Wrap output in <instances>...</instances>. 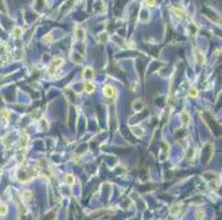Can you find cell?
<instances>
[{
  "label": "cell",
  "instance_id": "1",
  "mask_svg": "<svg viewBox=\"0 0 222 220\" xmlns=\"http://www.w3.org/2000/svg\"><path fill=\"white\" fill-rule=\"evenodd\" d=\"M103 92H104V96L107 98H113L116 96V89L109 85H106L103 88Z\"/></svg>",
  "mask_w": 222,
  "mask_h": 220
},
{
  "label": "cell",
  "instance_id": "2",
  "mask_svg": "<svg viewBox=\"0 0 222 220\" xmlns=\"http://www.w3.org/2000/svg\"><path fill=\"white\" fill-rule=\"evenodd\" d=\"M196 56H197V60H198V63H199V64H203V63L206 62V57H204V55L201 53L200 51H197Z\"/></svg>",
  "mask_w": 222,
  "mask_h": 220
},
{
  "label": "cell",
  "instance_id": "3",
  "mask_svg": "<svg viewBox=\"0 0 222 220\" xmlns=\"http://www.w3.org/2000/svg\"><path fill=\"white\" fill-rule=\"evenodd\" d=\"M84 89H85L86 92H93L95 87H94V85L91 82H86L85 85H84Z\"/></svg>",
  "mask_w": 222,
  "mask_h": 220
},
{
  "label": "cell",
  "instance_id": "4",
  "mask_svg": "<svg viewBox=\"0 0 222 220\" xmlns=\"http://www.w3.org/2000/svg\"><path fill=\"white\" fill-rule=\"evenodd\" d=\"M0 117H1V119H2L3 122H7L8 119H9V111L6 110V109L1 110V111H0Z\"/></svg>",
  "mask_w": 222,
  "mask_h": 220
},
{
  "label": "cell",
  "instance_id": "5",
  "mask_svg": "<svg viewBox=\"0 0 222 220\" xmlns=\"http://www.w3.org/2000/svg\"><path fill=\"white\" fill-rule=\"evenodd\" d=\"M65 181H66V183L69 185H73L75 183V178L74 176L72 175V174H66V176H65Z\"/></svg>",
  "mask_w": 222,
  "mask_h": 220
},
{
  "label": "cell",
  "instance_id": "6",
  "mask_svg": "<svg viewBox=\"0 0 222 220\" xmlns=\"http://www.w3.org/2000/svg\"><path fill=\"white\" fill-rule=\"evenodd\" d=\"M179 210H180V207L178 204H173L171 206V208H170V211H171L172 215H177V213H179Z\"/></svg>",
  "mask_w": 222,
  "mask_h": 220
},
{
  "label": "cell",
  "instance_id": "7",
  "mask_svg": "<svg viewBox=\"0 0 222 220\" xmlns=\"http://www.w3.org/2000/svg\"><path fill=\"white\" fill-rule=\"evenodd\" d=\"M62 63H63V61H62L61 58H54V60L52 61V65H53V67H59V66H61Z\"/></svg>",
  "mask_w": 222,
  "mask_h": 220
},
{
  "label": "cell",
  "instance_id": "8",
  "mask_svg": "<svg viewBox=\"0 0 222 220\" xmlns=\"http://www.w3.org/2000/svg\"><path fill=\"white\" fill-rule=\"evenodd\" d=\"M8 213V207L3 204L0 205V216H5Z\"/></svg>",
  "mask_w": 222,
  "mask_h": 220
},
{
  "label": "cell",
  "instance_id": "9",
  "mask_svg": "<svg viewBox=\"0 0 222 220\" xmlns=\"http://www.w3.org/2000/svg\"><path fill=\"white\" fill-rule=\"evenodd\" d=\"M203 218H204V213H203L202 210L197 211V213H196V219L197 220H202Z\"/></svg>",
  "mask_w": 222,
  "mask_h": 220
},
{
  "label": "cell",
  "instance_id": "10",
  "mask_svg": "<svg viewBox=\"0 0 222 220\" xmlns=\"http://www.w3.org/2000/svg\"><path fill=\"white\" fill-rule=\"evenodd\" d=\"M23 196H24V198H27L28 200H31L32 199V192L26 191V192L23 193Z\"/></svg>",
  "mask_w": 222,
  "mask_h": 220
},
{
  "label": "cell",
  "instance_id": "11",
  "mask_svg": "<svg viewBox=\"0 0 222 220\" xmlns=\"http://www.w3.org/2000/svg\"><path fill=\"white\" fill-rule=\"evenodd\" d=\"M199 94H198V90L196 89V88H191L190 89V92H189V96L190 97H197Z\"/></svg>",
  "mask_w": 222,
  "mask_h": 220
},
{
  "label": "cell",
  "instance_id": "12",
  "mask_svg": "<svg viewBox=\"0 0 222 220\" xmlns=\"http://www.w3.org/2000/svg\"><path fill=\"white\" fill-rule=\"evenodd\" d=\"M13 34H14V36H20L22 34V30L20 28H14Z\"/></svg>",
  "mask_w": 222,
  "mask_h": 220
},
{
  "label": "cell",
  "instance_id": "13",
  "mask_svg": "<svg viewBox=\"0 0 222 220\" xmlns=\"http://www.w3.org/2000/svg\"><path fill=\"white\" fill-rule=\"evenodd\" d=\"M147 6H154L155 5V0H145Z\"/></svg>",
  "mask_w": 222,
  "mask_h": 220
},
{
  "label": "cell",
  "instance_id": "14",
  "mask_svg": "<svg viewBox=\"0 0 222 220\" xmlns=\"http://www.w3.org/2000/svg\"><path fill=\"white\" fill-rule=\"evenodd\" d=\"M0 174H1V173H0Z\"/></svg>",
  "mask_w": 222,
  "mask_h": 220
}]
</instances>
